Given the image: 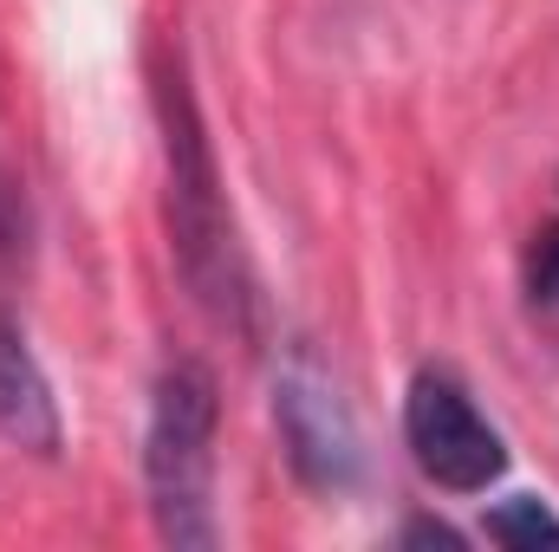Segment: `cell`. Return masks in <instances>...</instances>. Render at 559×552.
Returning a JSON list of instances; mask_svg holds the SVG:
<instances>
[{
	"label": "cell",
	"mask_w": 559,
	"mask_h": 552,
	"mask_svg": "<svg viewBox=\"0 0 559 552\" xmlns=\"http://www.w3.org/2000/svg\"><path fill=\"white\" fill-rule=\"evenodd\" d=\"M156 124H163V221H169V254L176 274L189 286V299L235 338H254V274H248V248L222 189V163L209 124L195 111L182 52L163 46L156 59Z\"/></svg>",
	"instance_id": "6da1fadb"
},
{
	"label": "cell",
	"mask_w": 559,
	"mask_h": 552,
	"mask_svg": "<svg viewBox=\"0 0 559 552\" xmlns=\"http://www.w3.org/2000/svg\"><path fill=\"white\" fill-rule=\"evenodd\" d=\"M215 435H222V384L202 358L163 364L143 422V488L156 540L176 552L222 547L215 520Z\"/></svg>",
	"instance_id": "7a4b0ae2"
},
{
	"label": "cell",
	"mask_w": 559,
	"mask_h": 552,
	"mask_svg": "<svg viewBox=\"0 0 559 552\" xmlns=\"http://www.w3.org/2000/svg\"><path fill=\"white\" fill-rule=\"evenodd\" d=\"M404 442L417 475L442 494H488L508 475L501 429L481 416L475 391L442 364H423L404 391Z\"/></svg>",
	"instance_id": "3957f363"
},
{
	"label": "cell",
	"mask_w": 559,
	"mask_h": 552,
	"mask_svg": "<svg viewBox=\"0 0 559 552\" xmlns=\"http://www.w3.org/2000/svg\"><path fill=\"white\" fill-rule=\"evenodd\" d=\"M274 422H280V448H286L293 475L312 494H352L365 481L358 422H352L338 384L325 377V364L306 345H293L274 371Z\"/></svg>",
	"instance_id": "277c9868"
},
{
	"label": "cell",
	"mask_w": 559,
	"mask_h": 552,
	"mask_svg": "<svg viewBox=\"0 0 559 552\" xmlns=\"http://www.w3.org/2000/svg\"><path fill=\"white\" fill-rule=\"evenodd\" d=\"M0 435L46 461L66 448V416L52 397V377H46L39 351L26 345V325L7 305H0Z\"/></svg>",
	"instance_id": "5b68a950"
},
{
	"label": "cell",
	"mask_w": 559,
	"mask_h": 552,
	"mask_svg": "<svg viewBox=\"0 0 559 552\" xmlns=\"http://www.w3.org/2000/svg\"><path fill=\"white\" fill-rule=\"evenodd\" d=\"M488 540L495 547H559V514L540 494H514L488 507Z\"/></svg>",
	"instance_id": "8992f818"
},
{
	"label": "cell",
	"mask_w": 559,
	"mask_h": 552,
	"mask_svg": "<svg viewBox=\"0 0 559 552\" xmlns=\"http://www.w3.org/2000/svg\"><path fill=\"white\" fill-rule=\"evenodd\" d=\"M521 279H527V299H534L540 312H554V305H559V221H547V228L527 241Z\"/></svg>",
	"instance_id": "52a82bcc"
},
{
	"label": "cell",
	"mask_w": 559,
	"mask_h": 552,
	"mask_svg": "<svg viewBox=\"0 0 559 552\" xmlns=\"http://www.w3.org/2000/svg\"><path fill=\"white\" fill-rule=\"evenodd\" d=\"M404 540H436V547H462V533H449V527H436V520H411V527H404Z\"/></svg>",
	"instance_id": "ba28073f"
},
{
	"label": "cell",
	"mask_w": 559,
	"mask_h": 552,
	"mask_svg": "<svg viewBox=\"0 0 559 552\" xmlns=\"http://www.w3.org/2000/svg\"><path fill=\"white\" fill-rule=\"evenodd\" d=\"M0 261H13V195L0 182Z\"/></svg>",
	"instance_id": "9c48e42d"
}]
</instances>
